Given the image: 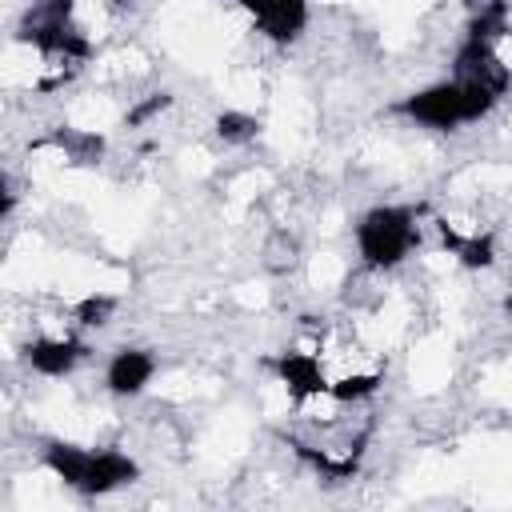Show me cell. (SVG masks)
<instances>
[{"mask_svg":"<svg viewBox=\"0 0 512 512\" xmlns=\"http://www.w3.org/2000/svg\"><path fill=\"white\" fill-rule=\"evenodd\" d=\"M416 244V212L404 204H380L360 216L356 224V248L360 260L376 272L396 268Z\"/></svg>","mask_w":512,"mask_h":512,"instance_id":"6da1fadb","label":"cell"},{"mask_svg":"<svg viewBox=\"0 0 512 512\" xmlns=\"http://www.w3.org/2000/svg\"><path fill=\"white\" fill-rule=\"evenodd\" d=\"M404 116H412L416 124L424 128H436V132H452L460 124H468V108H464V88L460 80H440V84H428L420 88L416 96H408L400 104Z\"/></svg>","mask_w":512,"mask_h":512,"instance_id":"7a4b0ae2","label":"cell"},{"mask_svg":"<svg viewBox=\"0 0 512 512\" xmlns=\"http://www.w3.org/2000/svg\"><path fill=\"white\" fill-rule=\"evenodd\" d=\"M240 4L256 20V28L276 44H292L308 28V0H240Z\"/></svg>","mask_w":512,"mask_h":512,"instance_id":"3957f363","label":"cell"},{"mask_svg":"<svg viewBox=\"0 0 512 512\" xmlns=\"http://www.w3.org/2000/svg\"><path fill=\"white\" fill-rule=\"evenodd\" d=\"M84 352L88 348L80 340H72V336H40V340H32L24 348V360L40 376H68L84 360Z\"/></svg>","mask_w":512,"mask_h":512,"instance_id":"277c9868","label":"cell"},{"mask_svg":"<svg viewBox=\"0 0 512 512\" xmlns=\"http://www.w3.org/2000/svg\"><path fill=\"white\" fill-rule=\"evenodd\" d=\"M276 376H280V384L288 388L292 400H312V396H320L328 388L320 360L312 352H296V348L276 356Z\"/></svg>","mask_w":512,"mask_h":512,"instance_id":"5b68a950","label":"cell"},{"mask_svg":"<svg viewBox=\"0 0 512 512\" xmlns=\"http://www.w3.org/2000/svg\"><path fill=\"white\" fill-rule=\"evenodd\" d=\"M140 476L136 460L116 452V448H104V452H92V464H88V476H84V496H108L124 484H132Z\"/></svg>","mask_w":512,"mask_h":512,"instance_id":"8992f818","label":"cell"},{"mask_svg":"<svg viewBox=\"0 0 512 512\" xmlns=\"http://www.w3.org/2000/svg\"><path fill=\"white\" fill-rule=\"evenodd\" d=\"M152 372H156V360H152L144 348H120V352L108 360L104 384H108V392H116V396H136V392L148 388Z\"/></svg>","mask_w":512,"mask_h":512,"instance_id":"52a82bcc","label":"cell"},{"mask_svg":"<svg viewBox=\"0 0 512 512\" xmlns=\"http://www.w3.org/2000/svg\"><path fill=\"white\" fill-rule=\"evenodd\" d=\"M44 464L56 480H64L68 488H84V476H88V464H92V452L76 448V444H48L44 448Z\"/></svg>","mask_w":512,"mask_h":512,"instance_id":"ba28073f","label":"cell"},{"mask_svg":"<svg viewBox=\"0 0 512 512\" xmlns=\"http://www.w3.org/2000/svg\"><path fill=\"white\" fill-rule=\"evenodd\" d=\"M440 236H444V244L460 256V264L464 268H488L492 260H496V244H492V236H460V232H452L448 224H440Z\"/></svg>","mask_w":512,"mask_h":512,"instance_id":"9c48e42d","label":"cell"},{"mask_svg":"<svg viewBox=\"0 0 512 512\" xmlns=\"http://www.w3.org/2000/svg\"><path fill=\"white\" fill-rule=\"evenodd\" d=\"M52 144L64 148V156L72 164H96L104 156V136L84 132V128H60V132H52Z\"/></svg>","mask_w":512,"mask_h":512,"instance_id":"30bf717a","label":"cell"},{"mask_svg":"<svg viewBox=\"0 0 512 512\" xmlns=\"http://www.w3.org/2000/svg\"><path fill=\"white\" fill-rule=\"evenodd\" d=\"M504 28H508V4H504V0H488V4L476 12V20H472L468 36H476V40H488V44H492Z\"/></svg>","mask_w":512,"mask_h":512,"instance_id":"8fae6325","label":"cell"},{"mask_svg":"<svg viewBox=\"0 0 512 512\" xmlns=\"http://www.w3.org/2000/svg\"><path fill=\"white\" fill-rule=\"evenodd\" d=\"M256 116H248V112H220L216 116V136L220 140H228V144H244V140H252L256 136Z\"/></svg>","mask_w":512,"mask_h":512,"instance_id":"7c38bea8","label":"cell"},{"mask_svg":"<svg viewBox=\"0 0 512 512\" xmlns=\"http://www.w3.org/2000/svg\"><path fill=\"white\" fill-rule=\"evenodd\" d=\"M380 388V376L376 372H352V376H340L336 384H328V392L336 396V400H364V396H372Z\"/></svg>","mask_w":512,"mask_h":512,"instance_id":"4fadbf2b","label":"cell"},{"mask_svg":"<svg viewBox=\"0 0 512 512\" xmlns=\"http://www.w3.org/2000/svg\"><path fill=\"white\" fill-rule=\"evenodd\" d=\"M116 312V300L112 296H84L80 304H76V320L80 324H88V328H100V324H108V316Z\"/></svg>","mask_w":512,"mask_h":512,"instance_id":"5bb4252c","label":"cell"},{"mask_svg":"<svg viewBox=\"0 0 512 512\" xmlns=\"http://www.w3.org/2000/svg\"><path fill=\"white\" fill-rule=\"evenodd\" d=\"M168 104H172V96H168V92H156V96H148L144 104H136V108L128 112V124L136 128V124H144V120H152V116H160V112H164Z\"/></svg>","mask_w":512,"mask_h":512,"instance_id":"9a60e30c","label":"cell"},{"mask_svg":"<svg viewBox=\"0 0 512 512\" xmlns=\"http://www.w3.org/2000/svg\"><path fill=\"white\" fill-rule=\"evenodd\" d=\"M36 8H44L48 16H72V0H40Z\"/></svg>","mask_w":512,"mask_h":512,"instance_id":"2e32d148","label":"cell"},{"mask_svg":"<svg viewBox=\"0 0 512 512\" xmlns=\"http://www.w3.org/2000/svg\"><path fill=\"white\" fill-rule=\"evenodd\" d=\"M108 4H116V8H124V4H132V0H108Z\"/></svg>","mask_w":512,"mask_h":512,"instance_id":"e0dca14e","label":"cell"}]
</instances>
